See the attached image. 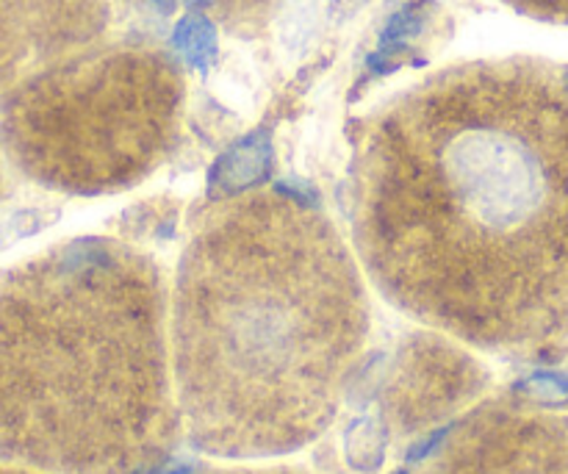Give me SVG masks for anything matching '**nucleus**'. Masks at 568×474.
<instances>
[{
  "instance_id": "f257e3e1",
  "label": "nucleus",
  "mask_w": 568,
  "mask_h": 474,
  "mask_svg": "<svg viewBox=\"0 0 568 474\" xmlns=\"http://www.w3.org/2000/svg\"><path fill=\"white\" fill-rule=\"evenodd\" d=\"M353 216L377 286L455 339L510 355L568 344V67H449L377 114Z\"/></svg>"
},
{
  "instance_id": "20e7f679",
  "label": "nucleus",
  "mask_w": 568,
  "mask_h": 474,
  "mask_svg": "<svg viewBox=\"0 0 568 474\" xmlns=\"http://www.w3.org/2000/svg\"><path fill=\"white\" fill-rule=\"evenodd\" d=\"M183 78L150 48H103L9 92L0 139L33 181L72 194L136 186L172 150Z\"/></svg>"
},
{
  "instance_id": "4468645a",
  "label": "nucleus",
  "mask_w": 568,
  "mask_h": 474,
  "mask_svg": "<svg viewBox=\"0 0 568 474\" xmlns=\"http://www.w3.org/2000/svg\"><path fill=\"white\" fill-rule=\"evenodd\" d=\"M153 3L159 6L161 11H172V9H175V3H178V0H153Z\"/></svg>"
},
{
  "instance_id": "423d86ee",
  "label": "nucleus",
  "mask_w": 568,
  "mask_h": 474,
  "mask_svg": "<svg viewBox=\"0 0 568 474\" xmlns=\"http://www.w3.org/2000/svg\"><path fill=\"white\" fill-rule=\"evenodd\" d=\"M122 11V0H0V89L89 53Z\"/></svg>"
},
{
  "instance_id": "7ed1b4c3",
  "label": "nucleus",
  "mask_w": 568,
  "mask_h": 474,
  "mask_svg": "<svg viewBox=\"0 0 568 474\" xmlns=\"http://www.w3.org/2000/svg\"><path fill=\"white\" fill-rule=\"evenodd\" d=\"M166 292L148 255L72 239L0 275V461L155 474L178 442Z\"/></svg>"
},
{
  "instance_id": "6e6552de",
  "label": "nucleus",
  "mask_w": 568,
  "mask_h": 474,
  "mask_svg": "<svg viewBox=\"0 0 568 474\" xmlns=\"http://www.w3.org/2000/svg\"><path fill=\"white\" fill-rule=\"evenodd\" d=\"M272 167V150L270 142L261 137L244 139L233 150H227L214 167L211 175V192L220 198H239L244 189L255 186L270 175Z\"/></svg>"
},
{
  "instance_id": "39448f33",
  "label": "nucleus",
  "mask_w": 568,
  "mask_h": 474,
  "mask_svg": "<svg viewBox=\"0 0 568 474\" xmlns=\"http://www.w3.org/2000/svg\"><path fill=\"white\" fill-rule=\"evenodd\" d=\"M541 403L483 405L460 422L430 474H568V414Z\"/></svg>"
},
{
  "instance_id": "2eb2a0df",
  "label": "nucleus",
  "mask_w": 568,
  "mask_h": 474,
  "mask_svg": "<svg viewBox=\"0 0 568 474\" xmlns=\"http://www.w3.org/2000/svg\"><path fill=\"white\" fill-rule=\"evenodd\" d=\"M189 6H211V3H216V0H186Z\"/></svg>"
},
{
  "instance_id": "ddd939ff",
  "label": "nucleus",
  "mask_w": 568,
  "mask_h": 474,
  "mask_svg": "<svg viewBox=\"0 0 568 474\" xmlns=\"http://www.w3.org/2000/svg\"><path fill=\"white\" fill-rule=\"evenodd\" d=\"M0 474H42V472H33V470H26V466L3 464V461H0Z\"/></svg>"
},
{
  "instance_id": "f03ea898",
  "label": "nucleus",
  "mask_w": 568,
  "mask_h": 474,
  "mask_svg": "<svg viewBox=\"0 0 568 474\" xmlns=\"http://www.w3.org/2000/svg\"><path fill=\"white\" fill-rule=\"evenodd\" d=\"M369 333L336 228L283 194L227 198L194 231L172 303L178 409L194 447L275 458L327 431Z\"/></svg>"
},
{
  "instance_id": "9b49d317",
  "label": "nucleus",
  "mask_w": 568,
  "mask_h": 474,
  "mask_svg": "<svg viewBox=\"0 0 568 474\" xmlns=\"http://www.w3.org/2000/svg\"><path fill=\"white\" fill-rule=\"evenodd\" d=\"M514 9L547 22H568V0H508Z\"/></svg>"
},
{
  "instance_id": "f8f14e48",
  "label": "nucleus",
  "mask_w": 568,
  "mask_h": 474,
  "mask_svg": "<svg viewBox=\"0 0 568 474\" xmlns=\"http://www.w3.org/2000/svg\"><path fill=\"white\" fill-rule=\"evenodd\" d=\"M211 474H300L292 470H225V472H211Z\"/></svg>"
},
{
  "instance_id": "0eeeda50",
  "label": "nucleus",
  "mask_w": 568,
  "mask_h": 474,
  "mask_svg": "<svg viewBox=\"0 0 568 474\" xmlns=\"http://www.w3.org/2000/svg\"><path fill=\"white\" fill-rule=\"evenodd\" d=\"M488 372L471 355L438 336H416L405 344L386 389L388 425L399 433H422L477 397Z\"/></svg>"
},
{
  "instance_id": "9d476101",
  "label": "nucleus",
  "mask_w": 568,
  "mask_h": 474,
  "mask_svg": "<svg viewBox=\"0 0 568 474\" xmlns=\"http://www.w3.org/2000/svg\"><path fill=\"white\" fill-rule=\"evenodd\" d=\"M347 461L358 472L369 474L383 464V436L375 422L364 420L347 433Z\"/></svg>"
},
{
  "instance_id": "1a4fd4ad",
  "label": "nucleus",
  "mask_w": 568,
  "mask_h": 474,
  "mask_svg": "<svg viewBox=\"0 0 568 474\" xmlns=\"http://www.w3.org/2000/svg\"><path fill=\"white\" fill-rule=\"evenodd\" d=\"M178 53L197 70H209L216 59V31L203 14H189L172 33Z\"/></svg>"
}]
</instances>
